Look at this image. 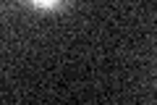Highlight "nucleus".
I'll list each match as a JSON object with an SVG mask.
<instances>
[{
  "mask_svg": "<svg viewBox=\"0 0 157 105\" xmlns=\"http://www.w3.org/2000/svg\"><path fill=\"white\" fill-rule=\"evenodd\" d=\"M24 3L29 8H34V11H42V13H58V11L71 6V0H24Z\"/></svg>",
  "mask_w": 157,
  "mask_h": 105,
  "instance_id": "obj_1",
  "label": "nucleus"
}]
</instances>
